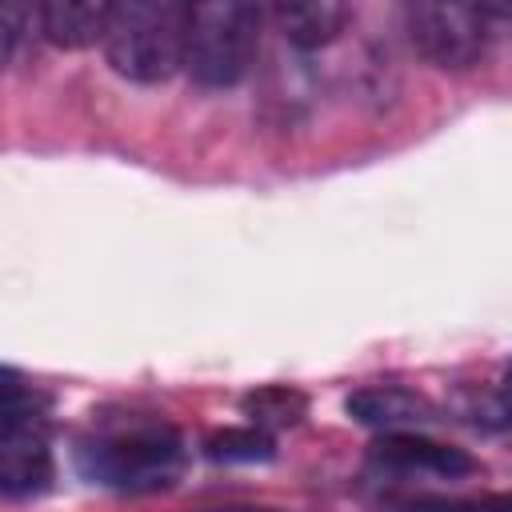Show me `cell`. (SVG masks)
<instances>
[{
	"instance_id": "cell-1",
	"label": "cell",
	"mask_w": 512,
	"mask_h": 512,
	"mask_svg": "<svg viewBox=\"0 0 512 512\" xmlns=\"http://www.w3.org/2000/svg\"><path fill=\"white\" fill-rule=\"evenodd\" d=\"M76 472L120 496L168 492L188 468L184 432L156 412H100L72 448Z\"/></svg>"
},
{
	"instance_id": "cell-2",
	"label": "cell",
	"mask_w": 512,
	"mask_h": 512,
	"mask_svg": "<svg viewBox=\"0 0 512 512\" xmlns=\"http://www.w3.org/2000/svg\"><path fill=\"white\" fill-rule=\"evenodd\" d=\"M188 8L172 0H124L112 4L104 32V60L132 84H164L184 68Z\"/></svg>"
},
{
	"instance_id": "cell-3",
	"label": "cell",
	"mask_w": 512,
	"mask_h": 512,
	"mask_svg": "<svg viewBox=\"0 0 512 512\" xmlns=\"http://www.w3.org/2000/svg\"><path fill=\"white\" fill-rule=\"evenodd\" d=\"M264 8L244 0H212L188 8L184 72L200 88H236L256 60Z\"/></svg>"
},
{
	"instance_id": "cell-4",
	"label": "cell",
	"mask_w": 512,
	"mask_h": 512,
	"mask_svg": "<svg viewBox=\"0 0 512 512\" xmlns=\"http://www.w3.org/2000/svg\"><path fill=\"white\" fill-rule=\"evenodd\" d=\"M0 404V492L8 500H36L52 488V448L36 408V392L20 384L16 368H4Z\"/></svg>"
},
{
	"instance_id": "cell-5",
	"label": "cell",
	"mask_w": 512,
	"mask_h": 512,
	"mask_svg": "<svg viewBox=\"0 0 512 512\" xmlns=\"http://www.w3.org/2000/svg\"><path fill=\"white\" fill-rule=\"evenodd\" d=\"M408 44L444 72L476 68L496 36L492 16L484 4H444V0H416L404 8Z\"/></svg>"
},
{
	"instance_id": "cell-6",
	"label": "cell",
	"mask_w": 512,
	"mask_h": 512,
	"mask_svg": "<svg viewBox=\"0 0 512 512\" xmlns=\"http://www.w3.org/2000/svg\"><path fill=\"white\" fill-rule=\"evenodd\" d=\"M368 472L380 480L396 484H416V480H464L480 472L476 456H468L456 444H440L424 432H384L368 444L364 456Z\"/></svg>"
},
{
	"instance_id": "cell-7",
	"label": "cell",
	"mask_w": 512,
	"mask_h": 512,
	"mask_svg": "<svg viewBox=\"0 0 512 512\" xmlns=\"http://www.w3.org/2000/svg\"><path fill=\"white\" fill-rule=\"evenodd\" d=\"M348 416L364 428H376L380 436L384 432H424L440 420V408L416 392V388H404V384H368V388H356L348 400H344Z\"/></svg>"
},
{
	"instance_id": "cell-8",
	"label": "cell",
	"mask_w": 512,
	"mask_h": 512,
	"mask_svg": "<svg viewBox=\"0 0 512 512\" xmlns=\"http://www.w3.org/2000/svg\"><path fill=\"white\" fill-rule=\"evenodd\" d=\"M348 16H352L348 4H336V0H288L268 8V20L276 24V32L300 52H316L340 40Z\"/></svg>"
},
{
	"instance_id": "cell-9",
	"label": "cell",
	"mask_w": 512,
	"mask_h": 512,
	"mask_svg": "<svg viewBox=\"0 0 512 512\" xmlns=\"http://www.w3.org/2000/svg\"><path fill=\"white\" fill-rule=\"evenodd\" d=\"M36 16H40V36L52 48L76 52V48L104 44L112 4H104V0H44V4H36Z\"/></svg>"
},
{
	"instance_id": "cell-10",
	"label": "cell",
	"mask_w": 512,
	"mask_h": 512,
	"mask_svg": "<svg viewBox=\"0 0 512 512\" xmlns=\"http://www.w3.org/2000/svg\"><path fill=\"white\" fill-rule=\"evenodd\" d=\"M240 408H244L248 424L264 428V432H276V428H292V424L304 420L308 396L296 392V388H288V384H264V388L248 392L240 400Z\"/></svg>"
},
{
	"instance_id": "cell-11",
	"label": "cell",
	"mask_w": 512,
	"mask_h": 512,
	"mask_svg": "<svg viewBox=\"0 0 512 512\" xmlns=\"http://www.w3.org/2000/svg\"><path fill=\"white\" fill-rule=\"evenodd\" d=\"M204 456L212 464H268L276 456L272 432L244 424V428H220L204 440Z\"/></svg>"
},
{
	"instance_id": "cell-12",
	"label": "cell",
	"mask_w": 512,
	"mask_h": 512,
	"mask_svg": "<svg viewBox=\"0 0 512 512\" xmlns=\"http://www.w3.org/2000/svg\"><path fill=\"white\" fill-rule=\"evenodd\" d=\"M396 512H512V492H484V496H396Z\"/></svg>"
},
{
	"instance_id": "cell-13",
	"label": "cell",
	"mask_w": 512,
	"mask_h": 512,
	"mask_svg": "<svg viewBox=\"0 0 512 512\" xmlns=\"http://www.w3.org/2000/svg\"><path fill=\"white\" fill-rule=\"evenodd\" d=\"M40 32V16H36V8H28V4H4V12H0V48H4V64H12L16 60V48H20V40H24V32Z\"/></svg>"
},
{
	"instance_id": "cell-14",
	"label": "cell",
	"mask_w": 512,
	"mask_h": 512,
	"mask_svg": "<svg viewBox=\"0 0 512 512\" xmlns=\"http://www.w3.org/2000/svg\"><path fill=\"white\" fill-rule=\"evenodd\" d=\"M468 416L476 428H512V384H500L488 396H476L468 404Z\"/></svg>"
},
{
	"instance_id": "cell-15",
	"label": "cell",
	"mask_w": 512,
	"mask_h": 512,
	"mask_svg": "<svg viewBox=\"0 0 512 512\" xmlns=\"http://www.w3.org/2000/svg\"><path fill=\"white\" fill-rule=\"evenodd\" d=\"M212 512H280V508H212Z\"/></svg>"
},
{
	"instance_id": "cell-16",
	"label": "cell",
	"mask_w": 512,
	"mask_h": 512,
	"mask_svg": "<svg viewBox=\"0 0 512 512\" xmlns=\"http://www.w3.org/2000/svg\"><path fill=\"white\" fill-rule=\"evenodd\" d=\"M504 384H512V364H508V380H504Z\"/></svg>"
}]
</instances>
